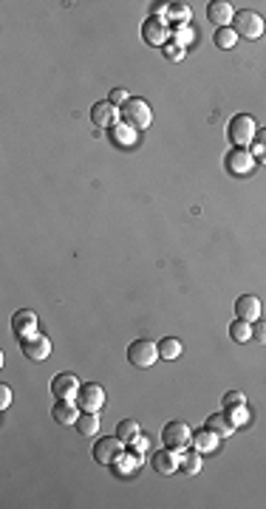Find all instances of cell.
<instances>
[{"mask_svg": "<svg viewBox=\"0 0 266 509\" xmlns=\"http://www.w3.org/2000/svg\"><path fill=\"white\" fill-rule=\"evenodd\" d=\"M255 136H258V125H255V119H252L249 114H235V116L229 119V125H227V139H229L232 147H252Z\"/></svg>", "mask_w": 266, "mask_h": 509, "instance_id": "1", "label": "cell"}, {"mask_svg": "<svg viewBox=\"0 0 266 509\" xmlns=\"http://www.w3.org/2000/svg\"><path fill=\"white\" fill-rule=\"evenodd\" d=\"M119 119L125 122V125H130L133 130H145L150 122H153V111H150V105L145 102V99H136V96H130L122 108H119Z\"/></svg>", "mask_w": 266, "mask_h": 509, "instance_id": "2", "label": "cell"}, {"mask_svg": "<svg viewBox=\"0 0 266 509\" xmlns=\"http://www.w3.org/2000/svg\"><path fill=\"white\" fill-rule=\"evenodd\" d=\"M229 29H232L238 37L258 40V37L266 32V23H263V17H260L258 12H252V9H241V12H235Z\"/></svg>", "mask_w": 266, "mask_h": 509, "instance_id": "3", "label": "cell"}, {"mask_svg": "<svg viewBox=\"0 0 266 509\" xmlns=\"http://www.w3.org/2000/svg\"><path fill=\"white\" fill-rule=\"evenodd\" d=\"M156 360H162V357H158V342H153V340H133L127 345V362L133 368H153Z\"/></svg>", "mask_w": 266, "mask_h": 509, "instance_id": "4", "label": "cell"}, {"mask_svg": "<svg viewBox=\"0 0 266 509\" xmlns=\"http://www.w3.org/2000/svg\"><path fill=\"white\" fill-rule=\"evenodd\" d=\"M122 455H125V442L119 436H105L94 442V459L102 467H114Z\"/></svg>", "mask_w": 266, "mask_h": 509, "instance_id": "5", "label": "cell"}, {"mask_svg": "<svg viewBox=\"0 0 266 509\" xmlns=\"http://www.w3.org/2000/svg\"><path fill=\"white\" fill-rule=\"evenodd\" d=\"M74 402L79 405V411H83V413H99L105 408V391L96 382H85L83 388H79Z\"/></svg>", "mask_w": 266, "mask_h": 509, "instance_id": "6", "label": "cell"}, {"mask_svg": "<svg viewBox=\"0 0 266 509\" xmlns=\"http://www.w3.org/2000/svg\"><path fill=\"white\" fill-rule=\"evenodd\" d=\"M20 351H23L25 360L43 362V360H48V354H51V340H48L45 334L37 331V334H32V337L20 340Z\"/></svg>", "mask_w": 266, "mask_h": 509, "instance_id": "7", "label": "cell"}, {"mask_svg": "<svg viewBox=\"0 0 266 509\" xmlns=\"http://www.w3.org/2000/svg\"><path fill=\"white\" fill-rule=\"evenodd\" d=\"M224 162H227V170H229L232 176H247V173H252L255 165H258L249 147H232V150L227 153Z\"/></svg>", "mask_w": 266, "mask_h": 509, "instance_id": "8", "label": "cell"}, {"mask_svg": "<svg viewBox=\"0 0 266 509\" xmlns=\"http://www.w3.org/2000/svg\"><path fill=\"white\" fill-rule=\"evenodd\" d=\"M162 442L170 450H184V447L193 442V430L184 422H167L165 430H162Z\"/></svg>", "mask_w": 266, "mask_h": 509, "instance_id": "9", "label": "cell"}, {"mask_svg": "<svg viewBox=\"0 0 266 509\" xmlns=\"http://www.w3.org/2000/svg\"><path fill=\"white\" fill-rule=\"evenodd\" d=\"M150 464H153V470L158 475H173L176 470H181V453L178 450H170V447L153 450L150 453Z\"/></svg>", "mask_w": 266, "mask_h": 509, "instance_id": "10", "label": "cell"}, {"mask_svg": "<svg viewBox=\"0 0 266 509\" xmlns=\"http://www.w3.org/2000/svg\"><path fill=\"white\" fill-rule=\"evenodd\" d=\"M79 380L74 377V373H57L54 380H51V393H54L57 399H76L79 393Z\"/></svg>", "mask_w": 266, "mask_h": 509, "instance_id": "11", "label": "cell"}, {"mask_svg": "<svg viewBox=\"0 0 266 509\" xmlns=\"http://www.w3.org/2000/svg\"><path fill=\"white\" fill-rule=\"evenodd\" d=\"M167 34H170V29H167V23L162 17H150L142 25V37H145L147 45H165Z\"/></svg>", "mask_w": 266, "mask_h": 509, "instance_id": "12", "label": "cell"}, {"mask_svg": "<svg viewBox=\"0 0 266 509\" xmlns=\"http://www.w3.org/2000/svg\"><path fill=\"white\" fill-rule=\"evenodd\" d=\"M12 329H14V334H17L20 340L37 334V331H40V329H37V314H34V311H29V309L14 311V317H12Z\"/></svg>", "mask_w": 266, "mask_h": 509, "instance_id": "13", "label": "cell"}, {"mask_svg": "<svg viewBox=\"0 0 266 509\" xmlns=\"http://www.w3.org/2000/svg\"><path fill=\"white\" fill-rule=\"evenodd\" d=\"M232 6L227 3V0H212V3L207 6V20L216 25V29H227V25H232Z\"/></svg>", "mask_w": 266, "mask_h": 509, "instance_id": "14", "label": "cell"}, {"mask_svg": "<svg viewBox=\"0 0 266 509\" xmlns=\"http://www.w3.org/2000/svg\"><path fill=\"white\" fill-rule=\"evenodd\" d=\"M91 119H94V125H96V127H114V125H116V119H119L116 105H114V102H108V99L94 102V108H91Z\"/></svg>", "mask_w": 266, "mask_h": 509, "instance_id": "15", "label": "cell"}, {"mask_svg": "<svg viewBox=\"0 0 266 509\" xmlns=\"http://www.w3.org/2000/svg\"><path fill=\"white\" fill-rule=\"evenodd\" d=\"M235 314H238V320L255 323V320H260V300L255 294H241V298L235 300Z\"/></svg>", "mask_w": 266, "mask_h": 509, "instance_id": "16", "label": "cell"}, {"mask_svg": "<svg viewBox=\"0 0 266 509\" xmlns=\"http://www.w3.org/2000/svg\"><path fill=\"white\" fill-rule=\"evenodd\" d=\"M79 405L74 399H57V405H54V411H51V416H54V422L57 424H76V419H79Z\"/></svg>", "mask_w": 266, "mask_h": 509, "instance_id": "17", "label": "cell"}, {"mask_svg": "<svg viewBox=\"0 0 266 509\" xmlns=\"http://www.w3.org/2000/svg\"><path fill=\"white\" fill-rule=\"evenodd\" d=\"M218 444H221V439L209 430V427H201V430H196L193 433V447L198 450V453H216L218 450Z\"/></svg>", "mask_w": 266, "mask_h": 509, "instance_id": "18", "label": "cell"}, {"mask_svg": "<svg viewBox=\"0 0 266 509\" xmlns=\"http://www.w3.org/2000/svg\"><path fill=\"white\" fill-rule=\"evenodd\" d=\"M207 427H209V430L216 433L218 439H227V436L235 433V424L229 422L227 413H212V416H207Z\"/></svg>", "mask_w": 266, "mask_h": 509, "instance_id": "19", "label": "cell"}, {"mask_svg": "<svg viewBox=\"0 0 266 509\" xmlns=\"http://www.w3.org/2000/svg\"><path fill=\"white\" fill-rule=\"evenodd\" d=\"M142 467V453H136V450H130V453H125L122 459L114 464V470H116V475H133Z\"/></svg>", "mask_w": 266, "mask_h": 509, "instance_id": "20", "label": "cell"}, {"mask_svg": "<svg viewBox=\"0 0 266 509\" xmlns=\"http://www.w3.org/2000/svg\"><path fill=\"white\" fill-rule=\"evenodd\" d=\"M111 130V139L119 145V147H130L133 142H136V130H133L130 125H125V122H116L114 127H108Z\"/></svg>", "mask_w": 266, "mask_h": 509, "instance_id": "21", "label": "cell"}, {"mask_svg": "<svg viewBox=\"0 0 266 509\" xmlns=\"http://www.w3.org/2000/svg\"><path fill=\"white\" fill-rule=\"evenodd\" d=\"M76 433L79 436H85V439H91V436H96L99 433V416L96 413H79V419H76Z\"/></svg>", "mask_w": 266, "mask_h": 509, "instance_id": "22", "label": "cell"}, {"mask_svg": "<svg viewBox=\"0 0 266 509\" xmlns=\"http://www.w3.org/2000/svg\"><path fill=\"white\" fill-rule=\"evenodd\" d=\"M116 436H119L125 444H133V442L142 436V430H139V424L133 422V419H122V422L116 424Z\"/></svg>", "mask_w": 266, "mask_h": 509, "instance_id": "23", "label": "cell"}, {"mask_svg": "<svg viewBox=\"0 0 266 509\" xmlns=\"http://www.w3.org/2000/svg\"><path fill=\"white\" fill-rule=\"evenodd\" d=\"M229 337L235 342H249L252 340V323H247V320H235V323H229Z\"/></svg>", "mask_w": 266, "mask_h": 509, "instance_id": "24", "label": "cell"}, {"mask_svg": "<svg viewBox=\"0 0 266 509\" xmlns=\"http://www.w3.org/2000/svg\"><path fill=\"white\" fill-rule=\"evenodd\" d=\"M178 354H181V340L165 337L162 342H158V357H162V360H176Z\"/></svg>", "mask_w": 266, "mask_h": 509, "instance_id": "25", "label": "cell"}, {"mask_svg": "<svg viewBox=\"0 0 266 509\" xmlns=\"http://www.w3.org/2000/svg\"><path fill=\"white\" fill-rule=\"evenodd\" d=\"M181 470L187 475H196L201 472V453L193 450V453H181Z\"/></svg>", "mask_w": 266, "mask_h": 509, "instance_id": "26", "label": "cell"}, {"mask_svg": "<svg viewBox=\"0 0 266 509\" xmlns=\"http://www.w3.org/2000/svg\"><path fill=\"white\" fill-rule=\"evenodd\" d=\"M224 413L229 416V422H232L235 427L249 424V408H247V405H232V408H224Z\"/></svg>", "mask_w": 266, "mask_h": 509, "instance_id": "27", "label": "cell"}, {"mask_svg": "<svg viewBox=\"0 0 266 509\" xmlns=\"http://www.w3.org/2000/svg\"><path fill=\"white\" fill-rule=\"evenodd\" d=\"M212 43H216L221 51H229L238 43V34L229 29V25H227V29H216V37H212Z\"/></svg>", "mask_w": 266, "mask_h": 509, "instance_id": "28", "label": "cell"}, {"mask_svg": "<svg viewBox=\"0 0 266 509\" xmlns=\"http://www.w3.org/2000/svg\"><path fill=\"white\" fill-rule=\"evenodd\" d=\"M252 156H255V162L266 165V127L258 130V136H255V142H252Z\"/></svg>", "mask_w": 266, "mask_h": 509, "instance_id": "29", "label": "cell"}, {"mask_svg": "<svg viewBox=\"0 0 266 509\" xmlns=\"http://www.w3.org/2000/svg\"><path fill=\"white\" fill-rule=\"evenodd\" d=\"M173 40H176V45H181V48H184V45H190V43L196 40V32L190 29L187 23H184V25H176V32H173Z\"/></svg>", "mask_w": 266, "mask_h": 509, "instance_id": "30", "label": "cell"}, {"mask_svg": "<svg viewBox=\"0 0 266 509\" xmlns=\"http://www.w3.org/2000/svg\"><path fill=\"white\" fill-rule=\"evenodd\" d=\"M221 405H224V408H232V405H247V396H244L241 391H227V393H224V399H221Z\"/></svg>", "mask_w": 266, "mask_h": 509, "instance_id": "31", "label": "cell"}, {"mask_svg": "<svg viewBox=\"0 0 266 509\" xmlns=\"http://www.w3.org/2000/svg\"><path fill=\"white\" fill-rule=\"evenodd\" d=\"M252 342L266 345V320H255L252 323Z\"/></svg>", "mask_w": 266, "mask_h": 509, "instance_id": "32", "label": "cell"}, {"mask_svg": "<svg viewBox=\"0 0 266 509\" xmlns=\"http://www.w3.org/2000/svg\"><path fill=\"white\" fill-rule=\"evenodd\" d=\"M165 57L178 63V60H184V48H181V45H176V43H170V45H165Z\"/></svg>", "mask_w": 266, "mask_h": 509, "instance_id": "33", "label": "cell"}, {"mask_svg": "<svg viewBox=\"0 0 266 509\" xmlns=\"http://www.w3.org/2000/svg\"><path fill=\"white\" fill-rule=\"evenodd\" d=\"M127 99H130V94H127L125 88H114V91H111V96H108V102H114V105H119V108H122V105H125Z\"/></svg>", "mask_w": 266, "mask_h": 509, "instance_id": "34", "label": "cell"}, {"mask_svg": "<svg viewBox=\"0 0 266 509\" xmlns=\"http://www.w3.org/2000/svg\"><path fill=\"white\" fill-rule=\"evenodd\" d=\"M12 405V388L9 385H0V411H6Z\"/></svg>", "mask_w": 266, "mask_h": 509, "instance_id": "35", "label": "cell"}, {"mask_svg": "<svg viewBox=\"0 0 266 509\" xmlns=\"http://www.w3.org/2000/svg\"><path fill=\"white\" fill-rule=\"evenodd\" d=\"M127 447H130V450H136V453H145V450L150 447V442H147L145 436H139L136 442H133V444H127Z\"/></svg>", "mask_w": 266, "mask_h": 509, "instance_id": "36", "label": "cell"}]
</instances>
